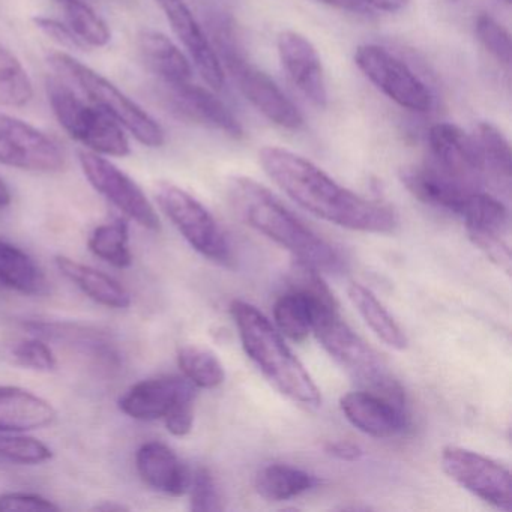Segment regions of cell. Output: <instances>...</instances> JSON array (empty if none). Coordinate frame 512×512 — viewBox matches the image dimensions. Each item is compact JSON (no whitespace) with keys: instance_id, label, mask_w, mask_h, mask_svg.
I'll list each match as a JSON object with an SVG mask.
<instances>
[{"instance_id":"obj_1","label":"cell","mask_w":512,"mask_h":512,"mask_svg":"<svg viewBox=\"0 0 512 512\" xmlns=\"http://www.w3.org/2000/svg\"><path fill=\"white\" fill-rule=\"evenodd\" d=\"M259 163L293 202L320 220L376 235H389L398 227L391 206L347 190L316 164L289 149L265 146L259 151Z\"/></svg>"},{"instance_id":"obj_2","label":"cell","mask_w":512,"mask_h":512,"mask_svg":"<svg viewBox=\"0 0 512 512\" xmlns=\"http://www.w3.org/2000/svg\"><path fill=\"white\" fill-rule=\"evenodd\" d=\"M227 197L235 214L275 244L289 251L295 260L320 274H341L346 269L334 245L305 226L268 188L247 176L227 181Z\"/></svg>"},{"instance_id":"obj_3","label":"cell","mask_w":512,"mask_h":512,"mask_svg":"<svg viewBox=\"0 0 512 512\" xmlns=\"http://www.w3.org/2000/svg\"><path fill=\"white\" fill-rule=\"evenodd\" d=\"M230 313L238 328L242 347L265 379L293 403L316 409L322 395L313 377L293 355L281 332L250 302L236 299Z\"/></svg>"},{"instance_id":"obj_4","label":"cell","mask_w":512,"mask_h":512,"mask_svg":"<svg viewBox=\"0 0 512 512\" xmlns=\"http://www.w3.org/2000/svg\"><path fill=\"white\" fill-rule=\"evenodd\" d=\"M313 334L320 346L361 389L406 407L404 389L382 356L344 322L338 313V305L319 308L313 323Z\"/></svg>"},{"instance_id":"obj_5","label":"cell","mask_w":512,"mask_h":512,"mask_svg":"<svg viewBox=\"0 0 512 512\" xmlns=\"http://www.w3.org/2000/svg\"><path fill=\"white\" fill-rule=\"evenodd\" d=\"M49 64L67 82L76 85L92 104L100 107L121 127L130 131L137 142L154 149L161 148L166 143L163 127L101 74L95 73L92 68L86 67L67 53H52L49 55Z\"/></svg>"},{"instance_id":"obj_6","label":"cell","mask_w":512,"mask_h":512,"mask_svg":"<svg viewBox=\"0 0 512 512\" xmlns=\"http://www.w3.org/2000/svg\"><path fill=\"white\" fill-rule=\"evenodd\" d=\"M47 97L59 124L95 154L127 157L131 148L121 125L95 104H88L61 80L47 79Z\"/></svg>"},{"instance_id":"obj_7","label":"cell","mask_w":512,"mask_h":512,"mask_svg":"<svg viewBox=\"0 0 512 512\" xmlns=\"http://www.w3.org/2000/svg\"><path fill=\"white\" fill-rule=\"evenodd\" d=\"M155 199L161 211L197 253L220 265L232 263L229 238L214 215L196 197L172 182H160L155 188Z\"/></svg>"},{"instance_id":"obj_8","label":"cell","mask_w":512,"mask_h":512,"mask_svg":"<svg viewBox=\"0 0 512 512\" xmlns=\"http://www.w3.org/2000/svg\"><path fill=\"white\" fill-rule=\"evenodd\" d=\"M218 49L221 53L218 58L220 61L223 59L239 91L257 112L284 130L298 131L304 125V118L298 107L287 98L268 74L254 67L238 52L235 43L229 40L227 32H221Z\"/></svg>"},{"instance_id":"obj_9","label":"cell","mask_w":512,"mask_h":512,"mask_svg":"<svg viewBox=\"0 0 512 512\" xmlns=\"http://www.w3.org/2000/svg\"><path fill=\"white\" fill-rule=\"evenodd\" d=\"M355 64L382 94L403 109L427 113L433 107V97L427 86L403 61L383 47L359 46Z\"/></svg>"},{"instance_id":"obj_10","label":"cell","mask_w":512,"mask_h":512,"mask_svg":"<svg viewBox=\"0 0 512 512\" xmlns=\"http://www.w3.org/2000/svg\"><path fill=\"white\" fill-rule=\"evenodd\" d=\"M443 472L473 496L494 508L511 511V473L503 464L460 446H446L440 457Z\"/></svg>"},{"instance_id":"obj_11","label":"cell","mask_w":512,"mask_h":512,"mask_svg":"<svg viewBox=\"0 0 512 512\" xmlns=\"http://www.w3.org/2000/svg\"><path fill=\"white\" fill-rule=\"evenodd\" d=\"M80 166L89 184L103 194L119 211L139 226L160 232L161 221L142 188L103 155L92 151L79 152Z\"/></svg>"},{"instance_id":"obj_12","label":"cell","mask_w":512,"mask_h":512,"mask_svg":"<svg viewBox=\"0 0 512 512\" xmlns=\"http://www.w3.org/2000/svg\"><path fill=\"white\" fill-rule=\"evenodd\" d=\"M0 164L28 172L56 173L67 166V155L43 131L0 113Z\"/></svg>"},{"instance_id":"obj_13","label":"cell","mask_w":512,"mask_h":512,"mask_svg":"<svg viewBox=\"0 0 512 512\" xmlns=\"http://www.w3.org/2000/svg\"><path fill=\"white\" fill-rule=\"evenodd\" d=\"M197 388L185 376H160L131 386L119 409L137 421L166 419L175 410L196 403Z\"/></svg>"},{"instance_id":"obj_14","label":"cell","mask_w":512,"mask_h":512,"mask_svg":"<svg viewBox=\"0 0 512 512\" xmlns=\"http://www.w3.org/2000/svg\"><path fill=\"white\" fill-rule=\"evenodd\" d=\"M431 163L472 190H481L484 167L475 137L448 122L433 125L428 131Z\"/></svg>"},{"instance_id":"obj_15","label":"cell","mask_w":512,"mask_h":512,"mask_svg":"<svg viewBox=\"0 0 512 512\" xmlns=\"http://www.w3.org/2000/svg\"><path fill=\"white\" fill-rule=\"evenodd\" d=\"M281 65L293 85L313 106H328V88L322 59L308 38L298 32L286 31L277 41Z\"/></svg>"},{"instance_id":"obj_16","label":"cell","mask_w":512,"mask_h":512,"mask_svg":"<svg viewBox=\"0 0 512 512\" xmlns=\"http://www.w3.org/2000/svg\"><path fill=\"white\" fill-rule=\"evenodd\" d=\"M340 409L353 427L377 439L398 436L409 427L406 407L364 389L343 395Z\"/></svg>"},{"instance_id":"obj_17","label":"cell","mask_w":512,"mask_h":512,"mask_svg":"<svg viewBox=\"0 0 512 512\" xmlns=\"http://www.w3.org/2000/svg\"><path fill=\"white\" fill-rule=\"evenodd\" d=\"M157 4L169 20L176 37L190 53L200 76L214 91H220L224 85L223 64L185 0H157Z\"/></svg>"},{"instance_id":"obj_18","label":"cell","mask_w":512,"mask_h":512,"mask_svg":"<svg viewBox=\"0 0 512 512\" xmlns=\"http://www.w3.org/2000/svg\"><path fill=\"white\" fill-rule=\"evenodd\" d=\"M173 109L188 121L214 128L232 139L244 137V130L229 107L209 89L191 82L169 86Z\"/></svg>"},{"instance_id":"obj_19","label":"cell","mask_w":512,"mask_h":512,"mask_svg":"<svg viewBox=\"0 0 512 512\" xmlns=\"http://www.w3.org/2000/svg\"><path fill=\"white\" fill-rule=\"evenodd\" d=\"M400 179L406 190L419 202L445 209L455 215H460L469 194L478 191L461 184L434 166L431 161L404 167L400 172Z\"/></svg>"},{"instance_id":"obj_20","label":"cell","mask_w":512,"mask_h":512,"mask_svg":"<svg viewBox=\"0 0 512 512\" xmlns=\"http://www.w3.org/2000/svg\"><path fill=\"white\" fill-rule=\"evenodd\" d=\"M136 467L142 481L152 490L175 497L188 493L190 469L166 443H143L136 454Z\"/></svg>"},{"instance_id":"obj_21","label":"cell","mask_w":512,"mask_h":512,"mask_svg":"<svg viewBox=\"0 0 512 512\" xmlns=\"http://www.w3.org/2000/svg\"><path fill=\"white\" fill-rule=\"evenodd\" d=\"M56 416L55 407L34 392L17 386H0V431L40 430L52 425Z\"/></svg>"},{"instance_id":"obj_22","label":"cell","mask_w":512,"mask_h":512,"mask_svg":"<svg viewBox=\"0 0 512 512\" xmlns=\"http://www.w3.org/2000/svg\"><path fill=\"white\" fill-rule=\"evenodd\" d=\"M140 56L148 70L167 86L191 82L193 67L170 38L157 31H142L137 37Z\"/></svg>"},{"instance_id":"obj_23","label":"cell","mask_w":512,"mask_h":512,"mask_svg":"<svg viewBox=\"0 0 512 512\" xmlns=\"http://www.w3.org/2000/svg\"><path fill=\"white\" fill-rule=\"evenodd\" d=\"M56 266L64 277L76 284L92 301L115 310H124L131 305L128 290L119 281L92 266L83 265L67 256H58Z\"/></svg>"},{"instance_id":"obj_24","label":"cell","mask_w":512,"mask_h":512,"mask_svg":"<svg viewBox=\"0 0 512 512\" xmlns=\"http://www.w3.org/2000/svg\"><path fill=\"white\" fill-rule=\"evenodd\" d=\"M476 145L484 167L485 181L509 196L512 178L511 146L502 131L490 122H481L475 128Z\"/></svg>"},{"instance_id":"obj_25","label":"cell","mask_w":512,"mask_h":512,"mask_svg":"<svg viewBox=\"0 0 512 512\" xmlns=\"http://www.w3.org/2000/svg\"><path fill=\"white\" fill-rule=\"evenodd\" d=\"M319 485V479L290 464H266L257 472L254 487L269 502H283L301 496Z\"/></svg>"},{"instance_id":"obj_26","label":"cell","mask_w":512,"mask_h":512,"mask_svg":"<svg viewBox=\"0 0 512 512\" xmlns=\"http://www.w3.org/2000/svg\"><path fill=\"white\" fill-rule=\"evenodd\" d=\"M0 286L23 295H41L46 292L47 281L28 253L0 239Z\"/></svg>"},{"instance_id":"obj_27","label":"cell","mask_w":512,"mask_h":512,"mask_svg":"<svg viewBox=\"0 0 512 512\" xmlns=\"http://www.w3.org/2000/svg\"><path fill=\"white\" fill-rule=\"evenodd\" d=\"M347 293L359 316L386 346L395 350L406 349L409 344L406 334L370 289L362 284L352 283Z\"/></svg>"},{"instance_id":"obj_28","label":"cell","mask_w":512,"mask_h":512,"mask_svg":"<svg viewBox=\"0 0 512 512\" xmlns=\"http://www.w3.org/2000/svg\"><path fill=\"white\" fill-rule=\"evenodd\" d=\"M458 217L463 218L467 235H509V212L502 200L484 191L469 194Z\"/></svg>"},{"instance_id":"obj_29","label":"cell","mask_w":512,"mask_h":512,"mask_svg":"<svg viewBox=\"0 0 512 512\" xmlns=\"http://www.w3.org/2000/svg\"><path fill=\"white\" fill-rule=\"evenodd\" d=\"M89 250L115 268L125 269L133 265L127 221L115 220L98 226L89 238Z\"/></svg>"},{"instance_id":"obj_30","label":"cell","mask_w":512,"mask_h":512,"mask_svg":"<svg viewBox=\"0 0 512 512\" xmlns=\"http://www.w3.org/2000/svg\"><path fill=\"white\" fill-rule=\"evenodd\" d=\"M34 97L28 71L16 55L0 44V106L23 107Z\"/></svg>"},{"instance_id":"obj_31","label":"cell","mask_w":512,"mask_h":512,"mask_svg":"<svg viewBox=\"0 0 512 512\" xmlns=\"http://www.w3.org/2000/svg\"><path fill=\"white\" fill-rule=\"evenodd\" d=\"M178 364L184 376L196 388L215 389L223 385L226 371L214 352L199 346H185L179 350Z\"/></svg>"},{"instance_id":"obj_32","label":"cell","mask_w":512,"mask_h":512,"mask_svg":"<svg viewBox=\"0 0 512 512\" xmlns=\"http://www.w3.org/2000/svg\"><path fill=\"white\" fill-rule=\"evenodd\" d=\"M68 28L83 41L92 47H104L110 43L109 26L89 7L83 0H62Z\"/></svg>"},{"instance_id":"obj_33","label":"cell","mask_w":512,"mask_h":512,"mask_svg":"<svg viewBox=\"0 0 512 512\" xmlns=\"http://www.w3.org/2000/svg\"><path fill=\"white\" fill-rule=\"evenodd\" d=\"M52 449L35 439V437L19 436L10 434L7 431L0 433V461L13 464H35L46 463L52 458Z\"/></svg>"},{"instance_id":"obj_34","label":"cell","mask_w":512,"mask_h":512,"mask_svg":"<svg viewBox=\"0 0 512 512\" xmlns=\"http://www.w3.org/2000/svg\"><path fill=\"white\" fill-rule=\"evenodd\" d=\"M476 37L485 50L500 64L509 67L511 65V35L499 22L481 14L475 22Z\"/></svg>"},{"instance_id":"obj_35","label":"cell","mask_w":512,"mask_h":512,"mask_svg":"<svg viewBox=\"0 0 512 512\" xmlns=\"http://www.w3.org/2000/svg\"><path fill=\"white\" fill-rule=\"evenodd\" d=\"M191 509L196 512L223 511V499L214 475L206 467L191 472L190 488Z\"/></svg>"},{"instance_id":"obj_36","label":"cell","mask_w":512,"mask_h":512,"mask_svg":"<svg viewBox=\"0 0 512 512\" xmlns=\"http://www.w3.org/2000/svg\"><path fill=\"white\" fill-rule=\"evenodd\" d=\"M13 356L17 364L29 370L52 371L58 365L55 353L41 338L20 341L13 349Z\"/></svg>"},{"instance_id":"obj_37","label":"cell","mask_w":512,"mask_h":512,"mask_svg":"<svg viewBox=\"0 0 512 512\" xmlns=\"http://www.w3.org/2000/svg\"><path fill=\"white\" fill-rule=\"evenodd\" d=\"M59 506L40 494L16 493L0 494V512H56Z\"/></svg>"},{"instance_id":"obj_38","label":"cell","mask_w":512,"mask_h":512,"mask_svg":"<svg viewBox=\"0 0 512 512\" xmlns=\"http://www.w3.org/2000/svg\"><path fill=\"white\" fill-rule=\"evenodd\" d=\"M34 23L43 34H46L59 46L73 50L85 49L86 44L68 26L62 25L58 20L49 19V17H35Z\"/></svg>"},{"instance_id":"obj_39","label":"cell","mask_w":512,"mask_h":512,"mask_svg":"<svg viewBox=\"0 0 512 512\" xmlns=\"http://www.w3.org/2000/svg\"><path fill=\"white\" fill-rule=\"evenodd\" d=\"M326 452L341 461H358L364 457V449L347 440H337L326 445Z\"/></svg>"},{"instance_id":"obj_40","label":"cell","mask_w":512,"mask_h":512,"mask_svg":"<svg viewBox=\"0 0 512 512\" xmlns=\"http://www.w3.org/2000/svg\"><path fill=\"white\" fill-rule=\"evenodd\" d=\"M320 4L328 5L335 10L347 11L353 14H370L373 13L370 7L365 4V0H317Z\"/></svg>"},{"instance_id":"obj_41","label":"cell","mask_w":512,"mask_h":512,"mask_svg":"<svg viewBox=\"0 0 512 512\" xmlns=\"http://www.w3.org/2000/svg\"><path fill=\"white\" fill-rule=\"evenodd\" d=\"M410 0H365V4L371 10L383 11V13H398L407 7Z\"/></svg>"},{"instance_id":"obj_42","label":"cell","mask_w":512,"mask_h":512,"mask_svg":"<svg viewBox=\"0 0 512 512\" xmlns=\"http://www.w3.org/2000/svg\"><path fill=\"white\" fill-rule=\"evenodd\" d=\"M13 202V194H11L10 187L5 184L4 179H0V209L7 208Z\"/></svg>"},{"instance_id":"obj_43","label":"cell","mask_w":512,"mask_h":512,"mask_svg":"<svg viewBox=\"0 0 512 512\" xmlns=\"http://www.w3.org/2000/svg\"><path fill=\"white\" fill-rule=\"evenodd\" d=\"M127 509V506L119 505V503H103V505L95 506L94 511L122 512L127 511Z\"/></svg>"},{"instance_id":"obj_44","label":"cell","mask_w":512,"mask_h":512,"mask_svg":"<svg viewBox=\"0 0 512 512\" xmlns=\"http://www.w3.org/2000/svg\"><path fill=\"white\" fill-rule=\"evenodd\" d=\"M506 4H509V2H511V0H505Z\"/></svg>"},{"instance_id":"obj_45","label":"cell","mask_w":512,"mask_h":512,"mask_svg":"<svg viewBox=\"0 0 512 512\" xmlns=\"http://www.w3.org/2000/svg\"><path fill=\"white\" fill-rule=\"evenodd\" d=\"M56 2H59V4H61L62 0H56Z\"/></svg>"}]
</instances>
